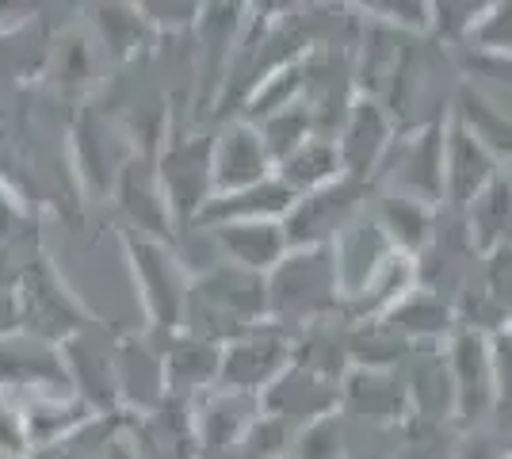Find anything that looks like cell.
I'll use <instances>...</instances> for the list:
<instances>
[{
  "instance_id": "7c38bea8",
  "label": "cell",
  "mask_w": 512,
  "mask_h": 459,
  "mask_svg": "<svg viewBox=\"0 0 512 459\" xmlns=\"http://www.w3.org/2000/svg\"><path fill=\"white\" fill-rule=\"evenodd\" d=\"M497 176H501L497 157L455 123L448 131V153H444V196H451V203L459 207H470Z\"/></svg>"
},
{
  "instance_id": "ac0fdd59",
  "label": "cell",
  "mask_w": 512,
  "mask_h": 459,
  "mask_svg": "<svg viewBox=\"0 0 512 459\" xmlns=\"http://www.w3.org/2000/svg\"><path fill=\"white\" fill-rule=\"evenodd\" d=\"M448 318V306L440 303L436 295H428V291H417V287L398 306L386 310V326L394 333H406V337H440L451 326Z\"/></svg>"
},
{
  "instance_id": "7a4b0ae2",
  "label": "cell",
  "mask_w": 512,
  "mask_h": 459,
  "mask_svg": "<svg viewBox=\"0 0 512 459\" xmlns=\"http://www.w3.org/2000/svg\"><path fill=\"white\" fill-rule=\"evenodd\" d=\"M337 299H341V280L329 245L291 249L268 276V318H279L283 326L321 322L337 306Z\"/></svg>"
},
{
  "instance_id": "9a60e30c",
  "label": "cell",
  "mask_w": 512,
  "mask_h": 459,
  "mask_svg": "<svg viewBox=\"0 0 512 459\" xmlns=\"http://www.w3.org/2000/svg\"><path fill=\"white\" fill-rule=\"evenodd\" d=\"M279 180L295 192V196H306V192H318L325 184L341 180V153H337V142L329 134H310L299 150L291 157H283L276 165Z\"/></svg>"
},
{
  "instance_id": "ffe728a7",
  "label": "cell",
  "mask_w": 512,
  "mask_h": 459,
  "mask_svg": "<svg viewBox=\"0 0 512 459\" xmlns=\"http://www.w3.org/2000/svg\"><path fill=\"white\" fill-rule=\"evenodd\" d=\"M467 46H474L478 54L512 58V4H490Z\"/></svg>"
},
{
  "instance_id": "5bb4252c",
  "label": "cell",
  "mask_w": 512,
  "mask_h": 459,
  "mask_svg": "<svg viewBox=\"0 0 512 459\" xmlns=\"http://www.w3.org/2000/svg\"><path fill=\"white\" fill-rule=\"evenodd\" d=\"M444 153H448V138H444V123L421 127L409 134L402 146V196L421 199V203H436L444 199Z\"/></svg>"
},
{
  "instance_id": "ba28073f",
  "label": "cell",
  "mask_w": 512,
  "mask_h": 459,
  "mask_svg": "<svg viewBox=\"0 0 512 459\" xmlns=\"http://www.w3.org/2000/svg\"><path fill=\"white\" fill-rule=\"evenodd\" d=\"M451 368V387H455V414L463 421L482 417L493 406V341H486V333L478 329H463L451 337L448 352Z\"/></svg>"
},
{
  "instance_id": "9c48e42d",
  "label": "cell",
  "mask_w": 512,
  "mask_h": 459,
  "mask_svg": "<svg viewBox=\"0 0 512 459\" xmlns=\"http://www.w3.org/2000/svg\"><path fill=\"white\" fill-rule=\"evenodd\" d=\"M260 414H264V406H260L256 394L214 387V391H207V398L199 402L195 440H199V448L214 459L234 456L237 448H241V440H245V433L253 429V421Z\"/></svg>"
},
{
  "instance_id": "8fae6325",
  "label": "cell",
  "mask_w": 512,
  "mask_h": 459,
  "mask_svg": "<svg viewBox=\"0 0 512 459\" xmlns=\"http://www.w3.org/2000/svg\"><path fill=\"white\" fill-rule=\"evenodd\" d=\"M260 406H264V414L283 421V425L287 421L314 425V421L333 414V406H337V379H325V375L310 372L302 364H291L268 391L260 394Z\"/></svg>"
},
{
  "instance_id": "8992f818",
  "label": "cell",
  "mask_w": 512,
  "mask_h": 459,
  "mask_svg": "<svg viewBox=\"0 0 512 459\" xmlns=\"http://www.w3.org/2000/svg\"><path fill=\"white\" fill-rule=\"evenodd\" d=\"M337 153H341V169L352 180H363L367 173L379 169L386 153L394 150V119L386 104H379L375 96H360L348 115H344L341 131L333 134Z\"/></svg>"
},
{
  "instance_id": "6da1fadb",
  "label": "cell",
  "mask_w": 512,
  "mask_h": 459,
  "mask_svg": "<svg viewBox=\"0 0 512 459\" xmlns=\"http://www.w3.org/2000/svg\"><path fill=\"white\" fill-rule=\"evenodd\" d=\"M264 318H268V276L218 264L214 272H203L195 284H188L180 326L211 345H230Z\"/></svg>"
},
{
  "instance_id": "3957f363",
  "label": "cell",
  "mask_w": 512,
  "mask_h": 459,
  "mask_svg": "<svg viewBox=\"0 0 512 459\" xmlns=\"http://www.w3.org/2000/svg\"><path fill=\"white\" fill-rule=\"evenodd\" d=\"M291 364H295V345L287 341L283 326L260 322V326L245 329L241 337H234L230 345H222L218 387L260 398Z\"/></svg>"
},
{
  "instance_id": "d6986e66",
  "label": "cell",
  "mask_w": 512,
  "mask_h": 459,
  "mask_svg": "<svg viewBox=\"0 0 512 459\" xmlns=\"http://www.w3.org/2000/svg\"><path fill=\"white\" fill-rule=\"evenodd\" d=\"M432 226V211H428V203H421V199H409V196H394L386 199L383 215H379V230L386 234V241L398 249H417L421 241L432 234L428 230Z\"/></svg>"
},
{
  "instance_id": "2e32d148",
  "label": "cell",
  "mask_w": 512,
  "mask_h": 459,
  "mask_svg": "<svg viewBox=\"0 0 512 459\" xmlns=\"http://www.w3.org/2000/svg\"><path fill=\"white\" fill-rule=\"evenodd\" d=\"M218 364H222V345L184 333L165 356V387L169 391H214Z\"/></svg>"
},
{
  "instance_id": "44dd1931",
  "label": "cell",
  "mask_w": 512,
  "mask_h": 459,
  "mask_svg": "<svg viewBox=\"0 0 512 459\" xmlns=\"http://www.w3.org/2000/svg\"><path fill=\"white\" fill-rule=\"evenodd\" d=\"M459 459H509V456H505V452H497V448H490L486 440H470Z\"/></svg>"
},
{
  "instance_id": "277c9868",
  "label": "cell",
  "mask_w": 512,
  "mask_h": 459,
  "mask_svg": "<svg viewBox=\"0 0 512 459\" xmlns=\"http://www.w3.org/2000/svg\"><path fill=\"white\" fill-rule=\"evenodd\" d=\"M360 184L352 176H341L333 184H325L318 192H306L295 199V207L283 215V230L291 249H321L329 241H337L352 226L356 203H360Z\"/></svg>"
},
{
  "instance_id": "30bf717a",
  "label": "cell",
  "mask_w": 512,
  "mask_h": 459,
  "mask_svg": "<svg viewBox=\"0 0 512 459\" xmlns=\"http://www.w3.org/2000/svg\"><path fill=\"white\" fill-rule=\"evenodd\" d=\"M207 230H211L214 249L226 257V264L256 272V276H272L279 268V261L291 253L287 230L276 219L222 222V226H207Z\"/></svg>"
},
{
  "instance_id": "5b68a950",
  "label": "cell",
  "mask_w": 512,
  "mask_h": 459,
  "mask_svg": "<svg viewBox=\"0 0 512 459\" xmlns=\"http://www.w3.org/2000/svg\"><path fill=\"white\" fill-rule=\"evenodd\" d=\"M130 261H134V276L146 295L153 322L165 329L180 326L184 303H188V276L176 261V253L165 249L157 238H130Z\"/></svg>"
},
{
  "instance_id": "52a82bcc",
  "label": "cell",
  "mask_w": 512,
  "mask_h": 459,
  "mask_svg": "<svg viewBox=\"0 0 512 459\" xmlns=\"http://www.w3.org/2000/svg\"><path fill=\"white\" fill-rule=\"evenodd\" d=\"M272 153L260 138V127L253 119L249 123H230L226 131L211 138V180H214V196H226V192H241V188H253L272 180Z\"/></svg>"
},
{
  "instance_id": "e0dca14e",
  "label": "cell",
  "mask_w": 512,
  "mask_h": 459,
  "mask_svg": "<svg viewBox=\"0 0 512 459\" xmlns=\"http://www.w3.org/2000/svg\"><path fill=\"white\" fill-rule=\"evenodd\" d=\"M467 215H470V234H474V241H478L482 249L501 245V238L509 234V226H512V184L509 180L497 176L490 188L470 203Z\"/></svg>"
},
{
  "instance_id": "4fadbf2b",
  "label": "cell",
  "mask_w": 512,
  "mask_h": 459,
  "mask_svg": "<svg viewBox=\"0 0 512 459\" xmlns=\"http://www.w3.org/2000/svg\"><path fill=\"white\" fill-rule=\"evenodd\" d=\"M295 192L272 176L264 184L241 188V192H226V196H211V203L203 207V215L195 219V226H222V222H256V219H276L283 222V215L295 207Z\"/></svg>"
}]
</instances>
